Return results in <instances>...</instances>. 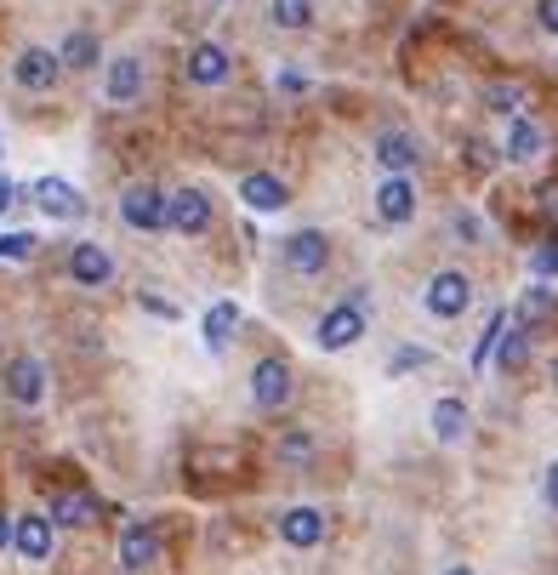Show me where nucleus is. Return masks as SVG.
<instances>
[{"label":"nucleus","instance_id":"31","mask_svg":"<svg viewBox=\"0 0 558 575\" xmlns=\"http://www.w3.org/2000/svg\"><path fill=\"white\" fill-rule=\"evenodd\" d=\"M422 365H434V354H427V347H399V354H393V377H404V370H422Z\"/></svg>","mask_w":558,"mask_h":575},{"label":"nucleus","instance_id":"26","mask_svg":"<svg viewBox=\"0 0 558 575\" xmlns=\"http://www.w3.org/2000/svg\"><path fill=\"white\" fill-rule=\"evenodd\" d=\"M268 12H274V23H279V29H308V23H314V0H268Z\"/></svg>","mask_w":558,"mask_h":575},{"label":"nucleus","instance_id":"41","mask_svg":"<svg viewBox=\"0 0 558 575\" xmlns=\"http://www.w3.org/2000/svg\"><path fill=\"white\" fill-rule=\"evenodd\" d=\"M553 377H558V365H553Z\"/></svg>","mask_w":558,"mask_h":575},{"label":"nucleus","instance_id":"35","mask_svg":"<svg viewBox=\"0 0 558 575\" xmlns=\"http://www.w3.org/2000/svg\"><path fill=\"white\" fill-rule=\"evenodd\" d=\"M542 496H547V507L558 513V462L547 467V485H542Z\"/></svg>","mask_w":558,"mask_h":575},{"label":"nucleus","instance_id":"4","mask_svg":"<svg viewBox=\"0 0 558 575\" xmlns=\"http://www.w3.org/2000/svg\"><path fill=\"white\" fill-rule=\"evenodd\" d=\"M183 81L189 86H228L234 81V52L217 40H194L189 58H183Z\"/></svg>","mask_w":558,"mask_h":575},{"label":"nucleus","instance_id":"40","mask_svg":"<svg viewBox=\"0 0 558 575\" xmlns=\"http://www.w3.org/2000/svg\"><path fill=\"white\" fill-rule=\"evenodd\" d=\"M206 7H222V0H206Z\"/></svg>","mask_w":558,"mask_h":575},{"label":"nucleus","instance_id":"16","mask_svg":"<svg viewBox=\"0 0 558 575\" xmlns=\"http://www.w3.org/2000/svg\"><path fill=\"white\" fill-rule=\"evenodd\" d=\"M371 160H376V166H388L393 178H404V171H411V166L422 160V148H416V137H411V132H376Z\"/></svg>","mask_w":558,"mask_h":575},{"label":"nucleus","instance_id":"15","mask_svg":"<svg viewBox=\"0 0 558 575\" xmlns=\"http://www.w3.org/2000/svg\"><path fill=\"white\" fill-rule=\"evenodd\" d=\"M7 393L17 399V405H40V399H46V365L35 354H17L7 365Z\"/></svg>","mask_w":558,"mask_h":575},{"label":"nucleus","instance_id":"38","mask_svg":"<svg viewBox=\"0 0 558 575\" xmlns=\"http://www.w3.org/2000/svg\"><path fill=\"white\" fill-rule=\"evenodd\" d=\"M7 547H12V518L0 513V553H7Z\"/></svg>","mask_w":558,"mask_h":575},{"label":"nucleus","instance_id":"28","mask_svg":"<svg viewBox=\"0 0 558 575\" xmlns=\"http://www.w3.org/2000/svg\"><path fill=\"white\" fill-rule=\"evenodd\" d=\"M35 234H0V262H29L35 257Z\"/></svg>","mask_w":558,"mask_h":575},{"label":"nucleus","instance_id":"36","mask_svg":"<svg viewBox=\"0 0 558 575\" xmlns=\"http://www.w3.org/2000/svg\"><path fill=\"white\" fill-rule=\"evenodd\" d=\"M274 86H279V91H308V81H302V74H291V69H286V74H279V81H274Z\"/></svg>","mask_w":558,"mask_h":575},{"label":"nucleus","instance_id":"37","mask_svg":"<svg viewBox=\"0 0 558 575\" xmlns=\"http://www.w3.org/2000/svg\"><path fill=\"white\" fill-rule=\"evenodd\" d=\"M473 166H496V148L490 143H473Z\"/></svg>","mask_w":558,"mask_h":575},{"label":"nucleus","instance_id":"1","mask_svg":"<svg viewBox=\"0 0 558 575\" xmlns=\"http://www.w3.org/2000/svg\"><path fill=\"white\" fill-rule=\"evenodd\" d=\"M166 199L171 194H160L155 183H132V188L120 194V222L132 234H160L166 229Z\"/></svg>","mask_w":558,"mask_h":575},{"label":"nucleus","instance_id":"8","mask_svg":"<svg viewBox=\"0 0 558 575\" xmlns=\"http://www.w3.org/2000/svg\"><path fill=\"white\" fill-rule=\"evenodd\" d=\"M120 564H125V570L160 564V530H155V518H132V524L120 530Z\"/></svg>","mask_w":558,"mask_h":575},{"label":"nucleus","instance_id":"33","mask_svg":"<svg viewBox=\"0 0 558 575\" xmlns=\"http://www.w3.org/2000/svg\"><path fill=\"white\" fill-rule=\"evenodd\" d=\"M536 23L547 35H558V0H536Z\"/></svg>","mask_w":558,"mask_h":575},{"label":"nucleus","instance_id":"18","mask_svg":"<svg viewBox=\"0 0 558 575\" xmlns=\"http://www.w3.org/2000/svg\"><path fill=\"white\" fill-rule=\"evenodd\" d=\"M376 217L393 222V229H399V222H411L416 217V183L411 178H388L383 188H376Z\"/></svg>","mask_w":558,"mask_h":575},{"label":"nucleus","instance_id":"5","mask_svg":"<svg viewBox=\"0 0 558 575\" xmlns=\"http://www.w3.org/2000/svg\"><path fill=\"white\" fill-rule=\"evenodd\" d=\"M166 229L171 234H206L211 229V199H206V188H177L171 199H166Z\"/></svg>","mask_w":558,"mask_h":575},{"label":"nucleus","instance_id":"14","mask_svg":"<svg viewBox=\"0 0 558 575\" xmlns=\"http://www.w3.org/2000/svg\"><path fill=\"white\" fill-rule=\"evenodd\" d=\"M325 530H331V524H325L319 507H286L279 513V541L286 547H319Z\"/></svg>","mask_w":558,"mask_h":575},{"label":"nucleus","instance_id":"2","mask_svg":"<svg viewBox=\"0 0 558 575\" xmlns=\"http://www.w3.org/2000/svg\"><path fill=\"white\" fill-rule=\"evenodd\" d=\"M468 303H473V280H468L462 268L434 273V280H427V291H422V308L434 314V319H462Z\"/></svg>","mask_w":558,"mask_h":575},{"label":"nucleus","instance_id":"24","mask_svg":"<svg viewBox=\"0 0 558 575\" xmlns=\"http://www.w3.org/2000/svg\"><path fill=\"white\" fill-rule=\"evenodd\" d=\"M496 365H501V370H524V365H530V337L519 331L513 319H507V331L496 337Z\"/></svg>","mask_w":558,"mask_h":575},{"label":"nucleus","instance_id":"23","mask_svg":"<svg viewBox=\"0 0 558 575\" xmlns=\"http://www.w3.org/2000/svg\"><path fill=\"white\" fill-rule=\"evenodd\" d=\"M199 331H206V347H211V354H222L228 337L240 331V303H211V308H206V325H199Z\"/></svg>","mask_w":558,"mask_h":575},{"label":"nucleus","instance_id":"29","mask_svg":"<svg viewBox=\"0 0 558 575\" xmlns=\"http://www.w3.org/2000/svg\"><path fill=\"white\" fill-rule=\"evenodd\" d=\"M530 268H536V280H558V234H547L536 245V257H530Z\"/></svg>","mask_w":558,"mask_h":575},{"label":"nucleus","instance_id":"11","mask_svg":"<svg viewBox=\"0 0 558 575\" xmlns=\"http://www.w3.org/2000/svg\"><path fill=\"white\" fill-rule=\"evenodd\" d=\"M58 74H63V63H58V52H46V46H29V52H17V63H12V81L23 91H52Z\"/></svg>","mask_w":558,"mask_h":575},{"label":"nucleus","instance_id":"25","mask_svg":"<svg viewBox=\"0 0 558 575\" xmlns=\"http://www.w3.org/2000/svg\"><path fill=\"white\" fill-rule=\"evenodd\" d=\"M485 103H490L501 120H513V114H524V86H519V81H490V86H485Z\"/></svg>","mask_w":558,"mask_h":575},{"label":"nucleus","instance_id":"21","mask_svg":"<svg viewBox=\"0 0 558 575\" xmlns=\"http://www.w3.org/2000/svg\"><path fill=\"white\" fill-rule=\"evenodd\" d=\"M553 314H558V296H553L547 285H530L519 303H513V314H507V319H513L519 331H530V325H542V319H553Z\"/></svg>","mask_w":558,"mask_h":575},{"label":"nucleus","instance_id":"20","mask_svg":"<svg viewBox=\"0 0 558 575\" xmlns=\"http://www.w3.org/2000/svg\"><path fill=\"white\" fill-rule=\"evenodd\" d=\"M468 428H473V416H468L462 399H439V405H434V439L439 444H462Z\"/></svg>","mask_w":558,"mask_h":575},{"label":"nucleus","instance_id":"9","mask_svg":"<svg viewBox=\"0 0 558 575\" xmlns=\"http://www.w3.org/2000/svg\"><path fill=\"white\" fill-rule=\"evenodd\" d=\"M35 206L52 217V222H81V217H86L81 188L63 183V178H40V183H35Z\"/></svg>","mask_w":558,"mask_h":575},{"label":"nucleus","instance_id":"32","mask_svg":"<svg viewBox=\"0 0 558 575\" xmlns=\"http://www.w3.org/2000/svg\"><path fill=\"white\" fill-rule=\"evenodd\" d=\"M279 456H286V462H308L314 456V439L308 433H291L286 444H279Z\"/></svg>","mask_w":558,"mask_h":575},{"label":"nucleus","instance_id":"34","mask_svg":"<svg viewBox=\"0 0 558 575\" xmlns=\"http://www.w3.org/2000/svg\"><path fill=\"white\" fill-rule=\"evenodd\" d=\"M12 206H17V183H12V178H0V217H7Z\"/></svg>","mask_w":558,"mask_h":575},{"label":"nucleus","instance_id":"6","mask_svg":"<svg viewBox=\"0 0 558 575\" xmlns=\"http://www.w3.org/2000/svg\"><path fill=\"white\" fill-rule=\"evenodd\" d=\"M69 280L74 285H86V291H104L114 280V257H109V245H97V240H74V252H69Z\"/></svg>","mask_w":558,"mask_h":575},{"label":"nucleus","instance_id":"12","mask_svg":"<svg viewBox=\"0 0 558 575\" xmlns=\"http://www.w3.org/2000/svg\"><path fill=\"white\" fill-rule=\"evenodd\" d=\"M143 81H148L143 58H114V63L104 69V97H109L114 109H132L137 97H143Z\"/></svg>","mask_w":558,"mask_h":575},{"label":"nucleus","instance_id":"22","mask_svg":"<svg viewBox=\"0 0 558 575\" xmlns=\"http://www.w3.org/2000/svg\"><path fill=\"white\" fill-rule=\"evenodd\" d=\"M92 518H97L92 490H58L52 496V524H74V530H81V524H92Z\"/></svg>","mask_w":558,"mask_h":575},{"label":"nucleus","instance_id":"10","mask_svg":"<svg viewBox=\"0 0 558 575\" xmlns=\"http://www.w3.org/2000/svg\"><path fill=\"white\" fill-rule=\"evenodd\" d=\"M251 399H257V411L291 405V365L286 359H263L257 370H251Z\"/></svg>","mask_w":558,"mask_h":575},{"label":"nucleus","instance_id":"19","mask_svg":"<svg viewBox=\"0 0 558 575\" xmlns=\"http://www.w3.org/2000/svg\"><path fill=\"white\" fill-rule=\"evenodd\" d=\"M536 155H542V126L530 114H513V120H507V160L530 166Z\"/></svg>","mask_w":558,"mask_h":575},{"label":"nucleus","instance_id":"30","mask_svg":"<svg viewBox=\"0 0 558 575\" xmlns=\"http://www.w3.org/2000/svg\"><path fill=\"white\" fill-rule=\"evenodd\" d=\"M507 331V314H490V325H485V337L473 342V365H485L490 354H496V337Z\"/></svg>","mask_w":558,"mask_h":575},{"label":"nucleus","instance_id":"39","mask_svg":"<svg viewBox=\"0 0 558 575\" xmlns=\"http://www.w3.org/2000/svg\"><path fill=\"white\" fill-rule=\"evenodd\" d=\"M445 575H473V570H468V564H456V570H445Z\"/></svg>","mask_w":558,"mask_h":575},{"label":"nucleus","instance_id":"13","mask_svg":"<svg viewBox=\"0 0 558 575\" xmlns=\"http://www.w3.org/2000/svg\"><path fill=\"white\" fill-rule=\"evenodd\" d=\"M12 547H17L29 564H46V559H52V518H46V513L12 518Z\"/></svg>","mask_w":558,"mask_h":575},{"label":"nucleus","instance_id":"3","mask_svg":"<svg viewBox=\"0 0 558 575\" xmlns=\"http://www.w3.org/2000/svg\"><path fill=\"white\" fill-rule=\"evenodd\" d=\"M279 262H286L296 280H314V273H325V262H331V240L319 229H296L291 240H279Z\"/></svg>","mask_w":558,"mask_h":575},{"label":"nucleus","instance_id":"27","mask_svg":"<svg viewBox=\"0 0 558 575\" xmlns=\"http://www.w3.org/2000/svg\"><path fill=\"white\" fill-rule=\"evenodd\" d=\"M58 63H63V69H92V63H97V35H86V29H74V35L63 40V52H58Z\"/></svg>","mask_w":558,"mask_h":575},{"label":"nucleus","instance_id":"7","mask_svg":"<svg viewBox=\"0 0 558 575\" xmlns=\"http://www.w3.org/2000/svg\"><path fill=\"white\" fill-rule=\"evenodd\" d=\"M365 337V308H353V303H337V308H325V319H319V347L325 354H342V347H353Z\"/></svg>","mask_w":558,"mask_h":575},{"label":"nucleus","instance_id":"17","mask_svg":"<svg viewBox=\"0 0 558 575\" xmlns=\"http://www.w3.org/2000/svg\"><path fill=\"white\" fill-rule=\"evenodd\" d=\"M240 199L251 211H286L291 206V188L274 178V171H251V178H240Z\"/></svg>","mask_w":558,"mask_h":575}]
</instances>
